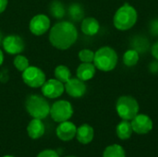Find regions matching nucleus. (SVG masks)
<instances>
[{"mask_svg": "<svg viewBox=\"0 0 158 157\" xmlns=\"http://www.w3.org/2000/svg\"><path fill=\"white\" fill-rule=\"evenodd\" d=\"M77 39L78 31L74 24L69 21L56 23L49 32V41L51 44L60 50L69 48Z\"/></svg>", "mask_w": 158, "mask_h": 157, "instance_id": "nucleus-1", "label": "nucleus"}, {"mask_svg": "<svg viewBox=\"0 0 158 157\" xmlns=\"http://www.w3.org/2000/svg\"><path fill=\"white\" fill-rule=\"evenodd\" d=\"M137 19L138 15L135 8L129 4H125L124 6H120L115 13L113 22L114 26L118 30L127 31L135 25Z\"/></svg>", "mask_w": 158, "mask_h": 157, "instance_id": "nucleus-2", "label": "nucleus"}, {"mask_svg": "<svg viewBox=\"0 0 158 157\" xmlns=\"http://www.w3.org/2000/svg\"><path fill=\"white\" fill-rule=\"evenodd\" d=\"M118 59V55L113 48L104 46L94 53V65L102 71H111L116 68Z\"/></svg>", "mask_w": 158, "mask_h": 157, "instance_id": "nucleus-3", "label": "nucleus"}, {"mask_svg": "<svg viewBox=\"0 0 158 157\" xmlns=\"http://www.w3.org/2000/svg\"><path fill=\"white\" fill-rule=\"evenodd\" d=\"M25 107L30 116L38 119L45 118L50 114L51 108L44 97L38 94L29 95L25 102Z\"/></svg>", "mask_w": 158, "mask_h": 157, "instance_id": "nucleus-4", "label": "nucleus"}, {"mask_svg": "<svg viewBox=\"0 0 158 157\" xmlns=\"http://www.w3.org/2000/svg\"><path fill=\"white\" fill-rule=\"evenodd\" d=\"M116 110L123 120H131L139 112V104L132 96H120L116 104Z\"/></svg>", "mask_w": 158, "mask_h": 157, "instance_id": "nucleus-5", "label": "nucleus"}, {"mask_svg": "<svg viewBox=\"0 0 158 157\" xmlns=\"http://www.w3.org/2000/svg\"><path fill=\"white\" fill-rule=\"evenodd\" d=\"M73 115V108L69 102L59 100L54 103L50 108L51 118L58 123L69 120Z\"/></svg>", "mask_w": 158, "mask_h": 157, "instance_id": "nucleus-6", "label": "nucleus"}, {"mask_svg": "<svg viewBox=\"0 0 158 157\" xmlns=\"http://www.w3.org/2000/svg\"><path fill=\"white\" fill-rule=\"evenodd\" d=\"M22 80L29 87L38 88L42 87L45 82V74L41 68L34 66H29L22 72Z\"/></svg>", "mask_w": 158, "mask_h": 157, "instance_id": "nucleus-7", "label": "nucleus"}, {"mask_svg": "<svg viewBox=\"0 0 158 157\" xmlns=\"http://www.w3.org/2000/svg\"><path fill=\"white\" fill-rule=\"evenodd\" d=\"M65 91V86L63 82L56 79H51L45 81L42 85V93L44 97L50 99H56L63 94Z\"/></svg>", "mask_w": 158, "mask_h": 157, "instance_id": "nucleus-8", "label": "nucleus"}, {"mask_svg": "<svg viewBox=\"0 0 158 157\" xmlns=\"http://www.w3.org/2000/svg\"><path fill=\"white\" fill-rule=\"evenodd\" d=\"M131 127L133 132L137 134H146L153 130L154 123L153 120L147 115L143 114H137L131 119Z\"/></svg>", "mask_w": 158, "mask_h": 157, "instance_id": "nucleus-9", "label": "nucleus"}, {"mask_svg": "<svg viewBox=\"0 0 158 157\" xmlns=\"http://www.w3.org/2000/svg\"><path fill=\"white\" fill-rule=\"evenodd\" d=\"M2 44L4 50L9 55H19L24 50L25 47L22 38L19 35L6 36L2 41Z\"/></svg>", "mask_w": 158, "mask_h": 157, "instance_id": "nucleus-10", "label": "nucleus"}, {"mask_svg": "<svg viewBox=\"0 0 158 157\" xmlns=\"http://www.w3.org/2000/svg\"><path fill=\"white\" fill-rule=\"evenodd\" d=\"M29 27L34 35H43L50 29V19L44 14H38L31 19Z\"/></svg>", "mask_w": 158, "mask_h": 157, "instance_id": "nucleus-11", "label": "nucleus"}, {"mask_svg": "<svg viewBox=\"0 0 158 157\" xmlns=\"http://www.w3.org/2000/svg\"><path fill=\"white\" fill-rule=\"evenodd\" d=\"M64 86L67 93L73 98L82 97L86 93V85L84 81L78 78H73V79L70 78L65 83Z\"/></svg>", "mask_w": 158, "mask_h": 157, "instance_id": "nucleus-12", "label": "nucleus"}, {"mask_svg": "<svg viewBox=\"0 0 158 157\" xmlns=\"http://www.w3.org/2000/svg\"><path fill=\"white\" fill-rule=\"evenodd\" d=\"M76 126L74 125V123L69 120L61 122L56 128V136L64 142L71 141L76 136Z\"/></svg>", "mask_w": 158, "mask_h": 157, "instance_id": "nucleus-13", "label": "nucleus"}, {"mask_svg": "<svg viewBox=\"0 0 158 157\" xmlns=\"http://www.w3.org/2000/svg\"><path fill=\"white\" fill-rule=\"evenodd\" d=\"M44 131H45V127H44V124L43 123L42 119L33 118L28 124L27 133H28L29 137L33 140L41 138L44 134Z\"/></svg>", "mask_w": 158, "mask_h": 157, "instance_id": "nucleus-14", "label": "nucleus"}, {"mask_svg": "<svg viewBox=\"0 0 158 157\" xmlns=\"http://www.w3.org/2000/svg\"><path fill=\"white\" fill-rule=\"evenodd\" d=\"M94 136V129L88 124H83L77 129L76 138L79 141V143L82 144L90 143L93 141Z\"/></svg>", "mask_w": 158, "mask_h": 157, "instance_id": "nucleus-15", "label": "nucleus"}, {"mask_svg": "<svg viewBox=\"0 0 158 157\" xmlns=\"http://www.w3.org/2000/svg\"><path fill=\"white\" fill-rule=\"evenodd\" d=\"M81 29L84 34H86L88 36H93L98 32V31L100 29V25L96 19L88 17V18L83 19V20L81 22Z\"/></svg>", "mask_w": 158, "mask_h": 157, "instance_id": "nucleus-16", "label": "nucleus"}, {"mask_svg": "<svg viewBox=\"0 0 158 157\" xmlns=\"http://www.w3.org/2000/svg\"><path fill=\"white\" fill-rule=\"evenodd\" d=\"M95 66L92 63H81L77 68V78L86 81L94 78L95 74Z\"/></svg>", "mask_w": 158, "mask_h": 157, "instance_id": "nucleus-17", "label": "nucleus"}, {"mask_svg": "<svg viewBox=\"0 0 158 157\" xmlns=\"http://www.w3.org/2000/svg\"><path fill=\"white\" fill-rule=\"evenodd\" d=\"M116 132L120 140L125 141L130 139L133 132L131 122L129 120H122L121 122H119L118 125L117 126Z\"/></svg>", "mask_w": 158, "mask_h": 157, "instance_id": "nucleus-18", "label": "nucleus"}, {"mask_svg": "<svg viewBox=\"0 0 158 157\" xmlns=\"http://www.w3.org/2000/svg\"><path fill=\"white\" fill-rule=\"evenodd\" d=\"M103 157H126V154L122 146L119 144H112L105 149Z\"/></svg>", "mask_w": 158, "mask_h": 157, "instance_id": "nucleus-19", "label": "nucleus"}, {"mask_svg": "<svg viewBox=\"0 0 158 157\" xmlns=\"http://www.w3.org/2000/svg\"><path fill=\"white\" fill-rule=\"evenodd\" d=\"M68 13H69V18L74 21L81 20L84 16V10H83L82 6L77 3H73L69 6Z\"/></svg>", "mask_w": 158, "mask_h": 157, "instance_id": "nucleus-20", "label": "nucleus"}, {"mask_svg": "<svg viewBox=\"0 0 158 157\" xmlns=\"http://www.w3.org/2000/svg\"><path fill=\"white\" fill-rule=\"evenodd\" d=\"M49 12L54 18L62 19L66 14V9H65L64 5L60 1L55 0L49 6Z\"/></svg>", "mask_w": 158, "mask_h": 157, "instance_id": "nucleus-21", "label": "nucleus"}, {"mask_svg": "<svg viewBox=\"0 0 158 157\" xmlns=\"http://www.w3.org/2000/svg\"><path fill=\"white\" fill-rule=\"evenodd\" d=\"M70 76H71L70 70L67 66L59 65L55 69V77H56V79L58 80L59 81L63 82V83H66L70 79Z\"/></svg>", "mask_w": 158, "mask_h": 157, "instance_id": "nucleus-22", "label": "nucleus"}, {"mask_svg": "<svg viewBox=\"0 0 158 157\" xmlns=\"http://www.w3.org/2000/svg\"><path fill=\"white\" fill-rule=\"evenodd\" d=\"M139 61V53L135 49H131L123 55V63L127 67H133Z\"/></svg>", "mask_w": 158, "mask_h": 157, "instance_id": "nucleus-23", "label": "nucleus"}, {"mask_svg": "<svg viewBox=\"0 0 158 157\" xmlns=\"http://www.w3.org/2000/svg\"><path fill=\"white\" fill-rule=\"evenodd\" d=\"M13 64H14V66H15V68L18 69V70H19V71H21V72H23L30 65H29V60H28V58L26 57V56H21V55H17L16 56H15V58H14V61H13Z\"/></svg>", "mask_w": 158, "mask_h": 157, "instance_id": "nucleus-24", "label": "nucleus"}, {"mask_svg": "<svg viewBox=\"0 0 158 157\" xmlns=\"http://www.w3.org/2000/svg\"><path fill=\"white\" fill-rule=\"evenodd\" d=\"M79 58L82 63H93L94 58V52L89 49H83L79 52Z\"/></svg>", "mask_w": 158, "mask_h": 157, "instance_id": "nucleus-25", "label": "nucleus"}, {"mask_svg": "<svg viewBox=\"0 0 158 157\" xmlns=\"http://www.w3.org/2000/svg\"><path fill=\"white\" fill-rule=\"evenodd\" d=\"M37 157H59V155L54 150H44L41 153H39Z\"/></svg>", "mask_w": 158, "mask_h": 157, "instance_id": "nucleus-26", "label": "nucleus"}, {"mask_svg": "<svg viewBox=\"0 0 158 157\" xmlns=\"http://www.w3.org/2000/svg\"><path fill=\"white\" fill-rule=\"evenodd\" d=\"M150 32L153 35H158V19H155L150 23Z\"/></svg>", "mask_w": 158, "mask_h": 157, "instance_id": "nucleus-27", "label": "nucleus"}, {"mask_svg": "<svg viewBox=\"0 0 158 157\" xmlns=\"http://www.w3.org/2000/svg\"><path fill=\"white\" fill-rule=\"evenodd\" d=\"M8 81V72L6 69L3 68L0 70V81L3 83H6Z\"/></svg>", "mask_w": 158, "mask_h": 157, "instance_id": "nucleus-28", "label": "nucleus"}, {"mask_svg": "<svg viewBox=\"0 0 158 157\" xmlns=\"http://www.w3.org/2000/svg\"><path fill=\"white\" fill-rule=\"evenodd\" d=\"M152 55L156 59L158 60V41L152 46Z\"/></svg>", "mask_w": 158, "mask_h": 157, "instance_id": "nucleus-29", "label": "nucleus"}, {"mask_svg": "<svg viewBox=\"0 0 158 157\" xmlns=\"http://www.w3.org/2000/svg\"><path fill=\"white\" fill-rule=\"evenodd\" d=\"M149 69H150V71H151V72H153V73L157 72L158 63H156V62H152V63L150 64V66H149Z\"/></svg>", "mask_w": 158, "mask_h": 157, "instance_id": "nucleus-30", "label": "nucleus"}, {"mask_svg": "<svg viewBox=\"0 0 158 157\" xmlns=\"http://www.w3.org/2000/svg\"><path fill=\"white\" fill-rule=\"evenodd\" d=\"M7 0H0V14L5 11L7 6Z\"/></svg>", "mask_w": 158, "mask_h": 157, "instance_id": "nucleus-31", "label": "nucleus"}, {"mask_svg": "<svg viewBox=\"0 0 158 157\" xmlns=\"http://www.w3.org/2000/svg\"><path fill=\"white\" fill-rule=\"evenodd\" d=\"M3 61H4V54H3L2 50L0 49V66L3 64Z\"/></svg>", "mask_w": 158, "mask_h": 157, "instance_id": "nucleus-32", "label": "nucleus"}, {"mask_svg": "<svg viewBox=\"0 0 158 157\" xmlns=\"http://www.w3.org/2000/svg\"><path fill=\"white\" fill-rule=\"evenodd\" d=\"M2 43V34H1V32H0V43Z\"/></svg>", "mask_w": 158, "mask_h": 157, "instance_id": "nucleus-33", "label": "nucleus"}, {"mask_svg": "<svg viewBox=\"0 0 158 157\" xmlns=\"http://www.w3.org/2000/svg\"><path fill=\"white\" fill-rule=\"evenodd\" d=\"M3 157H14V156H11V155H6V156H3Z\"/></svg>", "mask_w": 158, "mask_h": 157, "instance_id": "nucleus-34", "label": "nucleus"}, {"mask_svg": "<svg viewBox=\"0 0 158 157\" xmlns=\"http://www.w3.org/2000/svg\"><path fill=\"white\" fill-rule=\"evenodd\" d=\"M66 157H76V156H66Z\"/></svg>", "mask_w": 158, "mask_h": 157, "instance_id": "nucleus-35", "label": "nucleus"}]
</instances>
